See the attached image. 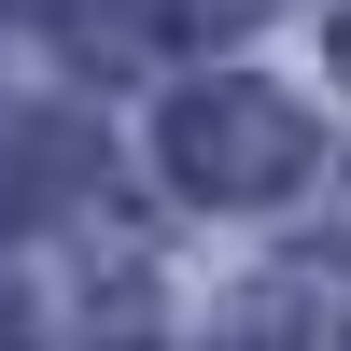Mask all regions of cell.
<instances>
[{
    "mask_svg": "<svg viewBox=\"0 0 351 351\" xmlns=\"http://www.w3.org/2000/svg\"><path fill=\"white\" fill-rule=\"evenodd\" d=\"M155 169L183 197H211V211H253V197L309 183V127L281 112V84H183L155 127Z\"/></svg>",
    "mask_w": 351,
    "mask_h": 351,
    "instance_id": "1",
    "label": "cell"
},
{
    "mask_svg": "<svg viewBox=\"0 0 351 351\" xmlns=\"http://www.w3.org/2000/svg\"><path fill=\"white\" fill-rule=\"evenodd\" d=\"M337 71H351V14H337Z\"/></svg>",
    "mask_w": 351,
    "mask_h": 351,
    "instance_id": "4",
    "label": "cell"
},
{
    "mask_svg": "<svg viewBox=\"0 0 351 351\" xmlns=\"http://www.w3.org/2000/svg\"><path fill=\"white\" fill-rule=\"evenodd\" d=\"M0 14H14V0H0Z\"/></svg>",
    "mask_w": 351,
    "mask_h": 351,
    "instance_id": "5",
    "label": "cell"
},
{
    "mask_svg": "<svg viewBox=\"0 0 351 351\" xmlns=\"http://www.w3.org/2000/svg\"><path fill=\"white\" fill-rule=\"evenodd\" d=\"M141 14H155V28H169V43H197V28H239V14H253V0H141Z\"/></svg>",
    "mask_w": 351,
    "mask_h": 351,
    "instance_id": "2",
    "label": "cell"
},
{
    "mask_svg": "<svg viewBox=\"0 0 351 351\" xmlns=\"http://www.w3.org/2000/svg\"><path fill=\"white\" fill-rule=\"evenodd\" d=\"M253 351H267V337H253Z\"/></svg>",
    "mask_w": 351,
    "mask_h": 351,
    "instance_id": "6",
    "label": "cell"
},
{
    "mask_svg": "<svg viewBox=\"0 0 351 351\" xmlns=\"http://www.w3.org/2000/svg\"><path fill=\"white\" fill-rule=\"evenodd\" d=\"M0 351H28V324H14V309H0Z\"/></svg>",
    "mask_w": 351,
    "mask_h": 351,
    "instance_id": "3",
    "label": "cell"
}]
</instances>
